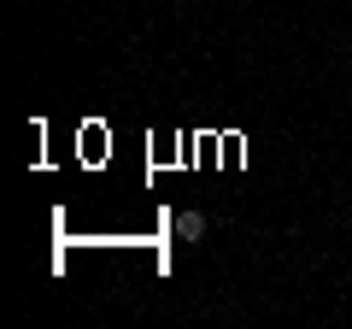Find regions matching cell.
<instances>
[{"mask_svg":"<svg viewBox=\"0 0 352 329\" xmlns=\"http://www.w3.org/2000/svg\"><path fill=\"white\" fill-rule=\"evenodd\" d=\"M170 229H176V241H200L206 235V212H176Z\"/></svg>","mask_w":352,"mask_h":329,"instance_id":"cell-1","label":"cell"}]
</instances>
